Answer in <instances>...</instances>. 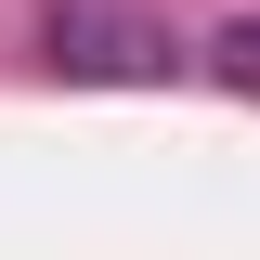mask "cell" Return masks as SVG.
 Instances as JSON below:
<instances>
[{
    "label": "cell",
    "instance_id": "obj_2",
    "mask_svg": "<svg viewBox=\"0 0 260 260\" xmlns=\"http://www.w3.org/2000/svg\"><path fill=\"white\" fill-rule=\"evenodd\" d=\"M208 78H221V91H247V104H260V13H234V26L208 39Z\"/></svg>",
    "mask_w": 260,
    "mask_h": 260
},
{
    "label": "cell",
    "instance_id": "obj_1",
    "mask_svg": "<svg viewBox=\"0 0 260 260\" xmlns=\"http://www.w3.org/2000/svg\"><path fill=\"white\" fill-rule=\"evenodd\" d=\"M39 65L52 78H104V91H169L182 78V39L117 13V0H52L39 13Z\"/></svg>",
    "mask_w": 260,
    "mask_h": 260
}]
</instances>
